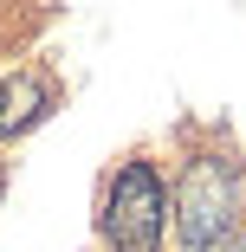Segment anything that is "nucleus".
I'll use <instances>...</instances> for the list:
<instances>
[{
	"label": "nucleus",
	"instance_id": "obj_1",
	"mask_svg": "<svg viewBox=\"0 0 246 252\" xmlns=\"http://www.w3.org/2000/svg\"><path fill=\"white\" fill-rule=\"evenodd\" d=\"M162 220H169V194L162 175L149 162H123L104 200V239L117 252H156L162 246Z\"/></svg>",
	"mask_w": 246,
	"mask_h": 252
},
{
	"label": "nucleus",
	"instance_id": "obj_3",
	"mask_svg": "<svg viewBox=\"0 0 246 252\" xmlns=\"http://www.w3.org/2000/svg\"><path fill=\"white\" fill-rule=\"evenodd\" d=\"M45 104H52V84H45L39 71H13L0 78V136H20L45 117Z\"/></svg>",
	"mask_w": 246,
	"mask_h": 252
},
{
	"label": "nucleus",
	"instance_id": "obj_2",
	"mask_svg": "<svg viewBox=\"0 0 246 252\" xmlns=\"http://www.w3.org/2000/svg\"><path fill=\"white\" fill-rule=\"evenodd\" d=\"M175 220H181V246L188 252H214L227 239V220H233V168L214 162V156H201V162L181 175Z\"/></svg>",
	"mask_w": 246,
	"mask_h": 252
}]
</instances>
